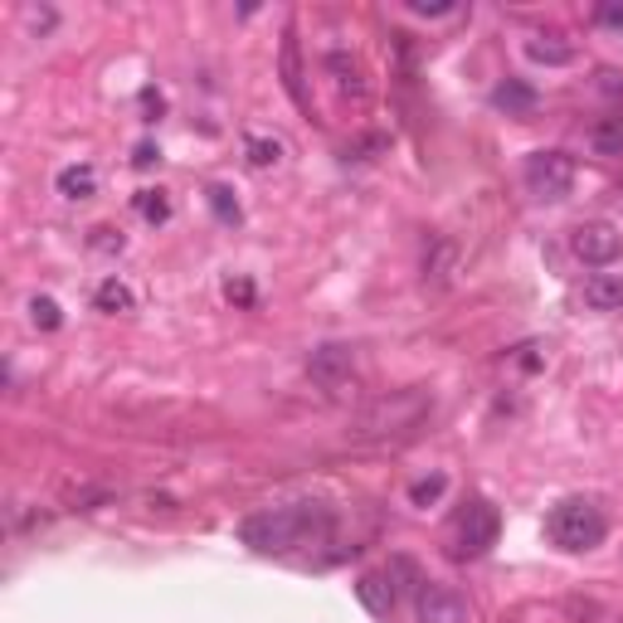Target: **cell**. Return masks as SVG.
<instances>
[{"instance_id": "18", "label": "cell", "mask_w": 623, "mask_h": 623, "mask_svg": "<svg viewBox=\"0 0 623 623\" xmlns=\"http://www.w3.org/2000/svg\"><path fill=\"white\" fill-rule=\"evenodd\" d=\"M594 152L600 156H623V117H604L600 127H594Z\"/></svg>"}, {"instance_id": "1", "label": "cell", "mask_w": 623, "mask_h": 623, "mask_svg": "<svg viewBox=\"0 0 623 623\" xmlns=\"http://www.w3.org/2000/svg\"><path fill=\"white\" fill-rule=\"evenodd\" d=\"M327 526H331L327 507H317V502H298V507H278V512L249 516V522L239 526V536H244V546H254L263 555H283L293 546H308V541H322Z\"/></svg>"}, {"instance_id": "10", "label": "cell", "mask_w": 623, "mask_h": 623, "mask_svg": "<svg viewBox=\"0 0 623 623\" xmlns=\"http://www.w3.org/2000/svg\"><path fill=\"white\" fill-rule=\"evenodd\" d=\"M55 185H59L64 201H88V195H98V171H93L88 162H74V166L59 171Z\"/></svg>"}, {"instance_id": "8", "label": "cell", "mask_w": 623, "mask_h": 623, "mask_svg": "<svg viewBox=\"0 0 623 623\" xmlns=\"http://www.w3.org/2000/svg\"><path fill=\"white\" fill-rule=\"evenodd\" d=\"M351 370H356V351L351 347H337V341H327V347H317L308 356V376L317 380V386H327V390L347 386Z\"/></svg>"}, {"instance_id": "17", "label": "cell", "mask_w": 623, "mask_h": 623, "mask_svg": "<svg viewBox=\"0 0 623 623\" xmlns=\"http://www.w3.org/2000/svg\"><path fill=\"white\" fill-rule=\"evenodd\" d=\"M454 244H448V239H439V244H434V254L424 259V283H448V273H454Z\"/></svg>"}, {"instance_id": "6", "label": "cell", "mask_w": 623, "mask_h": 623, "mask_svg": "<svg viewBox=\"0 0 623 623\" xmlns=\"http://www.w3.org/2000/svg\"><path fill=\"white\" fill-rule=\"evenodd\" d=\"M415 619L419 623H468V600H463L458 590L424 580L415 590Z\"/></svg>"}, {"instance_id": "9", "label": "cell", "mask_w": 623, "mask_h": 623, "mask_svg": "<svg viewBox=\"0 0 623 623\" xmlns=\"http://www.w3.org/2000/svg\"><path fill=\"white\" fill-rule=\"evenodd\" d=\"M585 302L594 312H623V273H594L585 283Z\"/></svg>"}, {"instance_id": "20", "label": "cell", "mask_w": 623, "mask_h": 623, "mask_svg": "<svg viewBox=\"0 0 623 623\" xmlns=\"http://www.w3.org/2000/svg\"><path fill=\"white\" fill-rule=\"evenodd\" d=\"M249 166H278V162H283V142H273V137H249Z\"/></svg>"}, {"instance_id": "16", "label": "cell", "mask_w": 623, "mask_h": 623, "mask_svg": "<svg viewBox=\"0 0 623 623\" xmlns=\"http://www.w3.org/2000/svg\"><path fill=\"white\" fill-rule=\"evenodd\" d=\"M283 84H288V93H293L298 103H308L302 98V59H298V35L293 30L283 35Z\"/></svg>"}, {"instance_id": "13", "label": "cell", "mask_w": 623, "mask_h": 623, "mask_svg": "<svg viewBox=\"0 0 623 623\" xmlns=\"http://www.w3.org/2000/svg\"><path fill=\"white\" fill-rule=\"evenodd\" d=\"M493 103H497L502 113H512V117H526V113L536 108V88H532V84H522V78H507V84H497Z\"/></svg>"}, {"instance_id": "27", "label": "cell", "mask_w": 623, "mask_h": 623, "mask_svg": "<svg viewBox=\"0 0 623 623\" xmlns=\"http://www.w3.org/2000/svg\"><path fill=\"white\" fill-rule=\"evenodd\" d=\"M93 234H98V239H93L98 249H123V239H113V230H93Z\"/></svg>"}, {"instance_id": "15", "label": "cell", "mask_w": 623, "mask_h": 623, "mask_svg": "<svg viewBox=\"0 0 623 623\" xmlns=\"http://www.w3.org/2000/svg\"><path fill=\"white\" fill-rule=\"evenodd\" d=\"M327 69L337 74V88H341V93H351V98H366V74H361V64H356V59L331 55Z\"/></svg>"}, {"instance_id": "19", "label": "cell", "mask_w": 623, "mask_h": 623, "mask_svg": "<svg viewBox=\"0 0 623 623\" xmlns=\"http://www.w3.org/2000/svg\"><path fill=\"white\" fill-rule=\"evenodd\" d=\"M137 215L147 220V224H166L171 220V201H166V191H137Z\"/></svg>"}, {"instance_id": "25", "label": "cell", "mask_w": 623, "mask_h": 623, "mask_svg": "<svg viewBox=\"0 0 623 623\" xmlns=\"http://www.w3.org/2000/svg\"><path fill=\"white\" fill-rule=\"evenodd\" d=\"M415 16H454V6H424V0H409Z\"/></svg>"}, {"instance_id": "26", "label": "cell", "mask_w": 623, "mask_h": 623, "mask_svg": "<svg viewBox=\"0 0 623 623\" xmlns=\"http://www.w3.org/2000/svg\"><path fill=\"white\" fill-rule=\"evenodd\" d=\"M594 20H600V25H623V10L619 6H600V10H594Z\"/></svg>"}, {"instance_id": "14", "label": "cell", "mask_w": 623, "mask_h": 623, "mask_svg": "<svg viewBox=\"0 0 623 623\" xmlns=\"http://www.w3.org/2000/svg\"><path fill=\"white\" fill-rule=\"evenodd\" d=\"M93 302H98V312H132L137 308V293H132L127 283H117V278H108V283H98V293H93Z\"/></svg>"}, {"instance_id": "3", "label": "cell", "mask_w": 623, "mask_h": 623, "mask_svg": "<svg viewBox=\"0 0 623 623\" xmlns=\"http://www.w3.org/2000/svg\"><path fill=\"white\" fill-rule=\"evenodd\" d=\"M429 415V395H419V390H405V395H395V400H380V405H370L361 419H356V439H386V434H405V429H415V424Z\"/></svg>"}, {"instance_id": "12", "label": "cell", "mask_w": 623, "mask_h": 623, "mask_svg": "<svg viewBox=\"0 0 623 623\" xmlns=\"http://www.w3.org/2000/svg\"><path fill=\"white\" fill-rule=\"evenodd\" d=\"M356 594H361V604L370 609V614H380V619L395 609V580L390 575H361L356 580Z\"/></svg>"}, {"instance_id": "28", "label": "cell", "mask_w": 623, "mask_h": 623, "mask_svg": "<svg viewBox=\"0 0 623 623\" xmlns=\"http://www.w3.org/2000/svg\"><path fill=\"white\" fill-rule=\"evenodd\" d=\"M619 195H623V181H619Z\"/></svg>"}, {"instance_id": "7", "label": "cell", "mask_w": 623, "mask_h": 623, "mask_svg": "<svg viewBox=\"0 0 623 623\" xmlns=\"http://www.w3.org/2000/svg\"><path fill=\"white\" fill-rule=\"evenodd\" d=\"M570 249H575V259H580V263H590V269H604V263H614V259H619L623 239H619L614 224L590 220V224H580V230L570 234Z\"/></svg>"}, {"instance_id": "11", "label": "cell", "mask_w": 623, "mask_h": 623, "mask_svg": "<svg viewBox=\"0 0 623 623\" xmlns=\"http://www.w3.org/2000/svg\"><path fill=\"white\" fill-rule=\"evenodd\" d=\"M526 55L536 64H546V69H561V64H575V45L565 35H536V39H526Z\"/></svg>"}, {"instance_id": "23", "label": "cell", "mask_w": 623, "mask_h": 623, "mask_svg": "<svg viewBox=\"0 0 623 623\" xmlns=\"http://www.w3.org/2000/svg\"><path fill=\"white\" fill-rule=\"evenodd\" d=\"M210 205H215L220 220H239V205L230 201V191H224V185H210Z\"/></svg>"}, {"instance_id": "21", "label": "cell", "mask_w": 623, "mask_h": 623, "mask_svg": "<svg viewBox=\"0 0 623 623\" xmlns=\"http://www.w3.org/2000/svg\"><path fill=\"white\" fill-rule=\"evenodd\" d=\"M444 493H448V477L434 473V477H419V483L409 487V502H415V507H429V502H439Z\"/></svg>"}, {"instance_id": "4", "label": "cell", "mask_w": 623, "mask_h": 623, "mask_svg": "<svg viewBox=\"0 0 623 623\" xmlns=\"http://www.w3.org/2000/svg\"><path fill=\"white\" fill-rule=\"evenodd\" d=\"M522 176L536 201H565L570 185H575V162L565 152H536V156H526Z\"/></svg>"}, {"instance_id": "5", "label": "cell", "mask_w": 623, "mask_h": 623, "mask_svg": "<svg viewBox=\"0 0 623 623\" xmlns=\"http://www.w3.org/2000/svg\"><path fill=\"white\" fill-rule=\"evenodd\" d=\"M497 532H502V516H497L493 502H473V507L463 512V522H458V555L463 561L487 555L497 546Z\"/></svg>"}, {"instance_id": "22", "label": "cell", "mask_w": 623, "mask_h": 623, "mask_svg": "<svg viewBox=\"0 0 623 623\" xmlns=\"http://www.w3.org/2000/svg\"><path fill=\"white\" fill-rule=\"evenodd\" d=\"M30 317H35V327H45V331H59V322H64L55 298H35L30 302Z\"/></svg>"}, {"instance_id": "2", "label": "cell", "mask_w": 623, "mask_h": 623, "mask_svg": "<svg viewBox=\"0 0 623 623\" xmlns=\"http://www.w3.org/2000/svg\"><path fill=\"white\" fill-rule=\"evenodd\" d=\"M604 532H609L604 507L600 502H590V497H570L546 516V536L561 551H594L604 541Z\"/></svg>"}, {"instance_id": "24", "label": "cell", "mask_w": 623, "mask_h": 623, "mask_svg": "<svg viewBox=\"0 0 623 623\" xmlns=\"http://www.w3.org/2000/svg\"><path fill=\"white\" fill-rule=\"evenodd\" d=\"M224 298H230V302H254V288H249L244 278H239V283H230V288H224Z\"/></svg>"}]
</instances>
